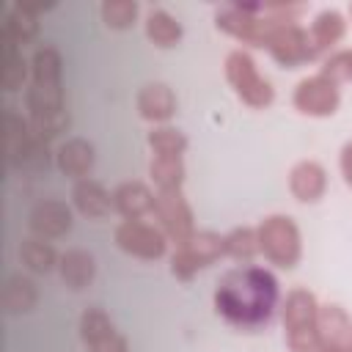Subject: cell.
Instances as JSON below:
<instances>
[{"mask_svg": "<svg viewBox=\"0 0 352 352\" xmlns=\"http://www.w3.org/2000/svg\"><path fill=\"white\" fill-rule=\"evenodd\" d=\"M113 330H116V327H113L110 316H107L102 308H88V311L80 316V336H82L85 346L99 344V341L107 338Z\"/></svg>", "mask_w": 352, "mask_h": 352, "instance_id": "obj_30", "label": "cell"}, {"mask_svg": "<svg viewBox=\"0 0 352 352\" xmlns=\"http://www.w3.org/2000/svg\"><path fill=\"white\" fill-rule=\"evenodd\" d=\"M349 14H352V6H349Z\"/></svg>", "mask_w": 352, "mask_h": 352, "instance_id": "obj_37", "label": "cell"}, {"mask_svg": "<svg viewBox=\"0 0 352 352\" xmlns=\"http://www.w3.org/2000/svg\"><path fill=\"white\" fill-rule=\"evenodd\" d=\"M278 294V280L270 270L242 264L220 278L214 289V308L228 324L239 330H258L272 319Z\"/></svg>", "mask_w": 352, "mask_h": 352, "instance_id": "obj_1", "label": "cell"}, {"mask_svg": "<svg viewBox=\"0 0 352 352\" xmlns=\"http://www.w3.org/2000/svg\"><path fill=\"white\" fill-rule=\"evenodd\" d=\"M198 261L192 258V253L184 248V245H176L173 256H170V272L179 278V280H190L195 272H198Z\"/></svg>", "mask_w": 352, "mask_h": 352, "instance_id": "obj_33", "label": "cell"}, {"mask_svg": "<svg viewBox=\"0 0 352 352\" xmlns=\"http://www.w3.org/2000/svg\"><path fill=\"white\" fill-rule=\"evenodd\" d=\"M146 36L151 44L168 50V47H176L179 38H182V25L176 22L173 14H168L165 8H154L148 11L146 16Z\"/></svg>", "mask_w": 352, "mask_h": 352, "instance_id": "obj_21", "label": "cell"}, {"mask_svg": "<svg viewBox=\"0 0 352 352\" xmlns=\"http://www.w3.org/2000/svg\"><path fill=\"white\" fill-rule=\"evenodd\" d=\"M344 33H346V22H344V16H341L338 11H333V8L316 14L314 22H311V30H308L316 55L333 50V47L344 38Z\"/></svg>", "mask_w": 352, "mask_h": 352, "instance_id": "obj_18", "label": "cell"}, {"mask_svg": "<svg viewBox=\"0 0 352 352\" xmlns=\"http://www.w3.org/2000/svg\"><path fill=\"white\" fill-rule=\"evenodd\" d=\"M36 300H38V292L30 278H22V275L8 278L6 292H3V302L8 314H28L36 305Z\"/></svg>", "mask_w": 352, "mask_h": 352, "instance_id": "obj_24", "label": "cell"}, {"mask_svg": "<svg viewBox=\"0 0 352 352\" xmlns=\"http://www.w3.org/2000/svg\"><path fill=\"white\" fill-rule=\"evenodd\" d=\"M19 258H22V264L30 270V272H50L52 267H58V253H55V248L47 242V239H41V236H28V239H22V245H19Z\"/></svg>", "mask_w": 352, "mask_h": 352, "instance_id": "obj_22", "label": "cell"}, {"mask_svg": "<svg viewBox=\"0 0 352 352\" xmlns=\"http://www.w3.org/2000/svg\"><path fill=\"white\" fill-rule=\"evenodd\" d=\"M28 110H30V118H41V116H52V113L66 110L60 82H33L30 80Z\"/></svg>", "mask_w": 352, "mask_h": 352, "instance_id": "obj_20", "label": "cell"}, {"mask_svg": "<svg viewBox=\"0 0 352 352\" xmlns=\"http://www.w3.org/2000/svg\"><path fill=\"white\" fill-rule=\"evenodd\" d=\"M138 3L135 0H104L102 3V19L113 30H126L138 19Z\"/></svg>", "mask_w": 352, "mask_h": 352, "instance_id": "obj_31", "label": "cell"}, {"mask_svg": "<svg viewBox=\"0 0 352 352\" xmlns=\"http://www.w3.org/2000/svg\"><path fill=\"white\" fill-rule=\"evenodd\" d=\"M184 248L192 253V258L198 261V267H206L212 261H217L220 256H226V236L214 234V231H195Z\"/></svg>", "mask_w": 352, "mask_h": 352, "instance_id": "obj_25", "label": "cell"}, {"mask_svg": "<svg viewBox=\"0 0 352 352\" xmlns=\"http://www.w3.org/2000/svg\"><path fill=\"white\" fill-rule=\"evenodd\" d=\"M0 47H3V63H0V80L6 91H19L28 80V63L19 52V44L0 30Z\"/></svg>", "mask_w": 352, "mask_h": 352, "instance_id": "obj_19", "label": "cell"}, {"mask_svg": "<svg viewBox=\"0 0 352 352\" xmlns=\"http://www.w3.org/2000/svg\"><path fill=\"white\" fill-rule=\"evenodd\" d=\"M319 346H352V322L341 305H319L316 311Z\"/></svg>", "mask_w": 352, "mask_h": 352, "instance_id": "obj_11", "label": "cell"}, {"mask_svg": "<svg viewBox=\"0 0 352 352\" xmlns=\"http://www.w3.org/2000/svg\"><path fill=\"white\" fill-rule=\"evenodd\" d=\"M157 195L143 184V182H124L113 192V209L124 220H140L154 212Z\"/></svg>", "mask_w": 352, "mask_h": 352, "instance_id": "obj_14", "label": "cell"}, {"mask_svg": "<svg viewBox=\"0 0 352 352\" xmlns=\"http://www.w3.org/2000/svg\"><path fill=\"white\" fill-rule=\"evenodd\" d=\"M148 173L160 190H182L184 182V162L182 157H154Z\"/></svg>", "mask_w": 352, "mask_h": 352, "instance_id": "obj_26", "label": "cell"}, {"mask_svg": "<svg viewBox=\"0 0 352 352\" xmlns=\"http://www.w3.org/2000/svg\"><path fill=\"white\" fill-rule=\"evenodd\" d=\"M28 223H30L33 236L58 239V236H63V234L72 231V209H69L63 201L44 198V201H38V204L30 209Z\"/></svg>", "mask_w": 352, "mask_h": 352, "instance_id": "obj_9", "label": "cell"}, {"mask_svg": "<svg viewBox=\"0 0 352 352\" xmlns=\"http://www.w3.org/2000/svg\"><path fill=\"white\" fill-rule=\"evenodd\" d=\"M226 77L231 82V88L236 91V96L250 104V107H267L275 99V88L270 85L267 77L258 74L256 60L245 52V50H234L226 58Z\"/></svg>", "mask_w": 352, "mask_h": 352, "instance_id": "obj_4", "label": "cell"}, {"mask_svg": "<svg viewBox=\"0 0 352 352\" xmlns=\"http://www.w3.org/2000/svg\"><path fill=\"white\" fill-rule=\"evenodd\" d=\"M94 160H96V154H94V146L85 140V138H69L66 143H60L58 146V151H55V165H58V170L63 173V176H69V179H88V173H91V168H94Z\"/></svg>", "mask_w": 352, "mask_h": 352, "instance_id": "obj_12", "label": "cell"}, {"mask_svg": "<svg viewBox=\"0 0 352 352\" xmlns=\"http://www.w3.org/2000/svg\"><path fill=\"white\" fill-rule=\"evenodd\" d=\"M88 352H126V338L118 333V330H113L107 338H102L99 344H94V346H88Z\"/></svg>", "mask_w": 352, "mask_h": 352, "instance_id": "obj_34", "label": "cell"}, {"mask_svg": "<svg viewBox=\"0 0 352 352\" xmlns=\"http://www.w3.org/2000/svg\"><path fill=\"white\" fill-rule=\"evenodd\" d=\"M138 110L146 121H168L176 113V96L165 82H148L138 94Z\"/></svg>", "mask_w": 352, "mask_h": 352, "instance_id": "obj_15", "label": "cell"}, {"mask_svg": "<svg viewBox=\"0 0 352 352\" xmlns=\"http://www.w3.org/2000/svg\"><path fill=\"white\" fill-rule=\"evenodd\" d=\"M258 234V250L264 253V258L275 267L292 270L300 256H302V239H300V228L289 214H270L258 223L256 228Z\"/></svg>", "mask_w": 352, "mask_h": 352, "instance_id": "obj_3", "label": "cell"}, {"mask_svg": "<svg viewBox=\"0 0 352 352\" xmlns=\"http://www.w3.org/2000/svg\"><path fill=\"white\" fill-rule=\"evenodd\" d=\"M154 214H157L165 236H170L176 245H184L195 234L192 209H190L187 198L182 195V190H160L157 204H154Z\"/></svg>", "mask_w": 352, "mask_h": 352, "instance_id": "obj_6", "label": "cell"}, {"mask_svg": "<svg viewBox=\"0 0 352 352\" xmlns=\"http://www.w3.org/2000/svg\"><path fill=\"white\" fill-rule=\"evenodd\" d=\"M33 82H60V55L55 47H38L30 60Z\"/></svg>", "mask_w": 352, "mask_h": 352, "instance_id": "obj_29", "label": "cell"}, {"mask_svg": "<svg viewBox=\"0 0 352 352\" xmlns=\"http://www.w3.org/2000/svg\"><path fill=\"white\" fill-rule=\"evenodd\" d=\"M58 272H60V278H63V283H66L69 289L80 292V289H85V286L94 280V275H96V261H94V256H91L88 250L72 248V250H66V253L58 258Z\"/></svg>", "mask_w": 352, "mask_h": 352, "instance_id": "obj_16", "label": "cell"}, {"mask_svg": "<svg viewBox=\"0 0 352 352\" xmlns=\"http://www.w3.org/2000/svg\"><path fill=\"white\" fill-rule=\"evenodd\" d=\"M38 30V19H36V8L33 6H11L8 14H6V22H3V33H8L16 44H25L36 36Z\"/></svg>", "mask_w": 352, "mask_h": 352, "instance_id": "obj_23", "label": "cell"}, {"mask_svg": "<svg viewBox=\"0 0 352 352\" xmlns=\"http://www.w3.org/2000/svg\"><path fill=\"white\" fill-rule=\"evenodd\" d=\"M289 190L302 204L319 201L324 195V190H327V173H324V168L319 162H314V160L297 162L292 168V173H289Z\"/></svg>", "mask_w": 352, "mask_h": 352, "instance_id": "obj_13", "label": "cell"}, {"mask_svg": "<svg viewBox=\"0 0 352 352\" xmlns=\"http://www.w3.org/2000/svg\"><path fill=\"white\" fill-rule=\"evenodd\" d=\"M338 165H341V176H344V182L352 187V140L344 143L341 157H338Z\"/></svg>", "mask_w": 352, "mask_h": 352, "instance_id": "obj_35", "label": "cell"}, {"mask_svg": "<svg viewBox=\"0 0 352 352\" xmlns=\"http://www.w3.org/2000/svg\"><path fill=\"white\" fill-rule=\"evenodd\" d=\"M3 143H6L8 165L19 170L28 157V148L33 143V129H30V121L22 118L14 107H6V113H3Z\"/></svg>", "mask_w": 352, "mask_h": 352, "instance_id": "obj_10", "label": "cell"}, {"mask_svg": "<svg viewBox=\"0 0 352 352\" xmlns=\"http://www.w3.org/2000/svg\"><path fill=\"white\" fill-rule=\"evenodd\" d=\"M148 146L154 157H182L187 151V135L173 126H157L148 132Z\"/></svg>", "mask_w": 352, "mask_h": 352, "instance_id": "obj_27", "label": "cell"}, {"mask_svg": "<svg viewBox=\"0 0 352 352\" xmlns=\"http://www.w3.org/2000/svg\"><path fill=\"white\" fill-rule=\"evenodd\" d=\"M258 250V234L256 228H248V226H239L234 231L226 234V256L236 258V261H250Z\"/></svg>", "mask_w": 352, "mask_h": 352, "instance_id": "obj_28", "label": "cell"}, {"mask_svg": "<svg viewBox=\"0 0 352 352\" xmlns=\"http://www.w3.org/2000/svg\"><path fill=\"white\" fill-rule=\"evenodd\" d=\"M316 311H319V302L308 289H292L286 294L280 316H283V327H286V344L292 352H316L319 349Z\"/></svg>", "mask_w": 352, "mask_h": 352, "instance_id": "obj_2", "label": "cell"}, {"mask_svg": "<svg viewBox=\"0 0 352 352\" xmlns=\"http://www.w3.org/2000/svg\"><path fill=\"white\" fill-rule=\"evenodd\" d=\"M267 50L286 69H297V66L316 58V50L311 44L308 30L300 28L297 22H278L267 38Z\"/></svg>", "mask_w": 352, "mask_h": 352, "instance_id": "obj_5", "label": "cell"}, {"mask_svg": "<svg viewBox=\"0 0 352 352\" xmlns=\"http://www.w3.org/2000/svg\"><path fill=\"white\" fill-rule=\"evenodd\" d=\"M316 352H352V346H319Z\"/></svg>", "mask_w": 352, "mask_h": 352, "instance_id": "obj_36", "label": "cell"}, {"mask_svg": "<svg viewBox=\"0 0 352 352\" xmlns=\"http://www.w3.org/2000/svg\"><path fill=\"white\" fill-rule=\"evenodd\" d=\"M116 245L135 256V258H146V261H154L160 256H165V248H168V239L160 228L143 223V220H124L118 228H116Z\"/></svg>", "mask_w": 352, "mask_h": 352, "instance_id": "obj_8", "label": "cell"}, {"mask_svg": "<svg viewBox=\"0 0 352 352\" xmlns=\"http://www.w3.org/2000/svg\"><path fill=\"white\" fill-rule=\"evenodd\" d=\"M72 198H74L77 212L91 220H99L113 209V195L94 179H80L72 190Z\"/></svg>", "mask_w": 352, "mask_h": 352, "instance_id": "obj_17", "label": "cell"}, {"mask_svg": "<svg viewBox=\"0 0 352 352\" xmlns=\"http://www.w3.org/2000/svg\"><path fill=\"white\" fill-rule=\"evenodd\" d=\"M322 77H327L330 82H346V80H352V50H341V52H333L327 60H324V66H322V72H319Z\"/></svg>", "mask_w": 352, "mask_h": 352, "instance_id": "obj_32", "label": "cell"}, {"mask_svg": "<svg viewBox=\"0 0 352 352\" xmlns=\"http://www.w3.org/2000/svg\"><path fill=\"white\" fill-rule=\"evenodd\" d=\"M292 102H294V107L302 116L324 118V116H333L338 110L341 94H338V85L336 82H330L322 74H314V77H305V80L297 82Z\"/></svg>", "mask_w": 352, "mask_h": 352, "instance_id": "obj_7", "label": "cell"}]
</instances>
